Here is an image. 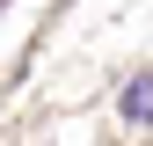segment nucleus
I'll return each instance as SVG.
<instances>
[{
  "mask_svg": "<svg viewBox=\"0 0 153 146\" xmlns=\"http://www.w3.org/2000/svg\"><path fill=\"white\" fill-rule=\"evenodd\" d=\"M124 117H131V124H146V117H153V73H139V80L124 88Z\"/></svg>",
  "mask_w": 153,
  "mask_h": 146,
  "instance_id": "1",
  "label": "nucleus"
}]
</instances>
